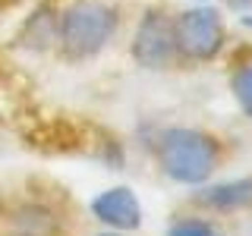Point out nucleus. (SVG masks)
<instances>
[{
	"label": "nucleus",
	"instance_id": "nucleus-3",
	"mask_svg": "<svg viewBox=\"0 0 252 236\" xmlns=\"http://www.w3.org/2000/svg\"><path fill=\"white\" fill-rule=\"evenodd\" d=\"M227 22L218 6L195 3L186 10H173V47L177 66H208L227 51Z\"/></svg>",
	"mask_w": 252,
	"mask_h": 236
},
{
	"label": "nucleus",
	"instance_id": "nucleus-9",
	"mask_svg": "<svg viewBox=\"0 0 252 236\" xmlns=\"http://www.w3.org/2000/svg\"><path fill=\"white\" fill-rule=\"evenodd\" d=\"M227 85H230V94L240 107V114L252 120V47L243 51L240 57L230 63V73H227Z\"/></svg>",
	"mask_w": 252,
	"mask_h": 236
},
{
	"label": "nucleus",
	"instance_id": "nucleus-8",
	"mask_svg": "<svg viewBox=\"0 0 252 236\" xmlns=\"http://www.w3.org/2000/svg\"><path fill=\"white\" fill-rule=\"evenodd\" d=\"M57 10H60V3L41 0V3L22 19V26L16 29L13 47H19V51H26V54L54 51V44H57Z\"/></svg>",
	"mask_w": 252,
	"mask_h": 236
},
{
	"label": "nucleus",
	"instance_id": "nucleus-2",
	"mask_svg": "<svg viewBox=\"0 0 252 236\" xmlns=\"http://www.w3.org/2000/svg\"><path fill=\"white\" fill-rule=\"evenodd\" d=\"M123 29V10L114 0H66L57 10V44L54 54L69 63H89L114 44Z\"/></svg>",
	"mask_w": 252,
	"mask_h": 236
},
{
	"label": "nucleus",
	"instance_id": "nucleus-7",
	"mask_svg": "<svg viewBox=\"0 0 252 236\" xmlns=\"http://www.w3.org/2000/svg\"><path fill=\"white\" fill-rule=\"evenodd\" d=\"M199 192L189 195V205H192L199 214H220L230 217L236 211L252 208V177H240L230 179V183H215V186H195Z\"/></svg>",
	"mask_w": 252,
	"mask_h": 236
},
{
	"label": "nucleus",
	"instance_id": "nucleus-11",
	"mask_svg": "<svg viewBox=\"0 0 252 236\" xmlns=\"http://www.w3.org/2000/svg\"><path fill=\"white\" fill-rule=\"evenodd\" d=\"M224 3H227V10H233V13H243V16L252 13V0H224Z\"/></svg>",
	"mask_w": 252,
	"mask_h": 236
},
{
	"label": "nucleus",
	"instance_id": "nucleus-5",
	"mask_svg": "<svg viewBox=\"0 0 252 236\" xmlns=\"http://www.w3.org/2000/svg\"><path fill=\"white\" fill-rule=\"evenodd\" d=\"M0 224H3L0 230H19V233H54V236L69 233L66 214L54 202L35 199V195L6 202L3 214H0Z\"/></svg>",
	"mask_w": 252,
	"mask_h": 236
},
{
	"label": "nucleus",
	"instance_id": "nucleus-12",
	"mask_svg": "<svg viewBox=\"0 0 252 236\" xmlns=\"http://www.w3.org/2000/svg\"><path fill=\"white\" fill-rule=\"evenodd\" d=\"M0 236H54V233H19V230H0ZM69 236V233H63Z\"/></svg>",
	"mask_w": 252,
	"mask_h": 236
},
{
	"label": "nucleus",
	"instance_id": "nucleus-1",
	"mask_svg": "<svg viewBox=\"0 0 252 236\" xmlns=\"http://www.w3.org/2000/svg\"><path fill=\"white\" fill-rule=\"evenodd\" d=\"M161 177L177 186H205L230 161V142L205 126H164L148 139Z\"/></svg>",
	"mask_w": 252,
	"mask_h": 236
},
{
	"label": "nucleus",
	"instance_id": "nucleus-15",
	"mask_svg": "<svg viewBox=\"0 0 252 236\" xmlns=\"http://www.w3.org/2000/svg\"><path fill=\"white\" fill-rule=\"evenodd\" d=\"M199 3H202V0H199Z\"/></svg>",
	"mask_w": 252,
	"mask_h": 236
},
{
	"label": "nucleus",
	"instance_id": "nucleus-4",
	"mask_svg": "<svg viewBox=\"0 0 252 236\" xmlns=\"http://www.w3.org/2000/svg\"><path fill=\"white\" fill-rule=\"evenodd\" d=\"M129 60L139 69L164 73L177 66V47H173V10L167 3L142 6L136 26L129 31Z\"/></svg>",
	"mask_w": 252,
	"mask_h": 236
},
{
	"label": "nucleus",
	"instance_id": "nucleus-14",
	"mask_svg": "<svg viewBox=\"0 0 252 236\" xmlns=\"http://www.w3.org/2000/svg\"><path fill=\"white\" fill-rule=\"evenodd\" d=\"M6 202H10V199H6V195H3V192H0V214H3V208H6Z\"/></svg>",
	"mask_w": 252,
	"mask_h": 236
},
{
	"label": "nucleus",
	"instance_id": "nucleus-10",
	"mask_svg": "<svg viewBox=\"0 0 252 236\" xmlns=\"http://www.w3.org/2000/svg\"><path fill=\"white\" fill-rule=\"evenodd\" d=\"M164 236H224V233H220V227L215 224V217L195 211V214L173 217L167 224V230H164Z\"/></svg>",
	"mask_w": 252,
	"mask_h": 236
},
{
	"label": "nucleus",
	"instance_id": "nucleus-6",
	"mask_svg": "<svg viewBox=\"0 0 252 236\" xmlns=\"http://www.w3.org/2000/svg\"><path fill=\"white\" fill-rule=\"evenodd\" d=\"M92 217L107 230L136 233L142 227V205L129 186H110L92 199Z\"/></svg>",
	"mask_w": 252,
	"mask_h": 236
},
{
	"label": "nucleus",
	"instance_id": "nucleus-13",
	"mask_svg": "<svg viewBox=\"0 0 252 236\" xmlns=\"http://www.w3.org/2000/svg\"><path fill=\"white\" fill-rule=\"evenodd\" d=\"M94 236H129V233H120V230H104V233H94Z\"/></svg>",
	"mask_w": 252,
	"mask_h": 236
}]
</instances>
